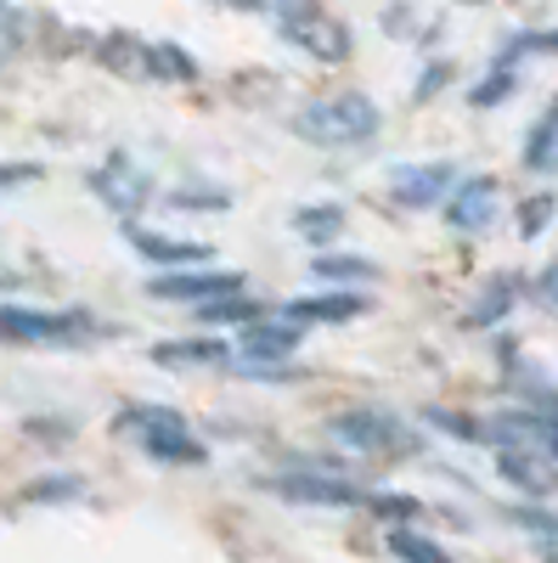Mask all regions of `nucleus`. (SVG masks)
I'll list each match as a JSON object with an SVG mask.
<instances>
[{
    "label": "nucleus",
    "instance_id": "f03ea898",
    "mask_svg": "<svg viewBox=\"0 0 558 563\" xmlns=\"http://www.w3.org/2000/svg\"><path fill=\"white\" fill-rule=\"evenodd\" d=\"M102 339V321L90 310H52V305H23L0 299V344H34V350H68Z\"/></svg>",
    "mask_w": 558,
    "mask_h": 563
},
{
    "label": "nucleus",
    "instance_id": "39448f33",
    "mask_svg": "<svg viewBox=\"0 0 558 563\" xmlns=\"http://www.w3.org/2000/svg\"><path fill=\"white\" fill-rule=\"evenodd\" d=\"M271 496H283L294 507H366L372 490H361L355 479H344L339 467H316V462H299V467H283V474L260 479Z\"/></svg>",
    "mask_w": 558,
    "mask_h": 563
},
{
    "label": "nucleus",
    "instance_id": "f3484780",
    "mask_svg": "<svg viewBox=\"0 0 558 563\" xmlns=\"http://www.w3.org/2000/svg\"><path fill=\"white\" fill-rule=\"evenodd\" d=\"M525 169L530 175H558V97L536 113V124L525 130Z\"/></svg>",
    "mask_w": 558,
    "mask_h": 563
},
{
    "label": "nucleus",
    "instance_id": "423d86ee",
    "mask_svg": "<svg viewBox=\"0 0 558 563\" xmlns=\"http://www.w3.org/2000/svg\"><path fill=\"white\" fill-rule=\"evenodd\" d=\"M85 186H90V198H97L108 214H119V220H135L153 203V169H142L124 147H113L97 169H90Z\"/></svg>",
    "mask_w": 558,
    "mask_h": 563
},
{
    "label": "nucleus",
    "instance_id": "72a5a7b5",
    "mask_svg": "<svg viewBox=\"0 0 558 563\" xmlns=\"http://www.w3.org/2000/svg\"><path fill=\"white\" fill-rule=\"evenodd\" d=\"M451 79H457V68H451L446 57H435L424 74H417V85H412V102H435V97H440V90H446Z\"/></svg>",
    "mask_w": 558,
    "mask_h": 563
},
{
    "label": "nucleus",
    "instance_id": "58836bf2",
    "mask_svg": "<svg viewBox=\"0 0 558 563\" xmlns=\"http://www.w3.org/2000/svg\"><path fill=\"white\" fill-rule=\"evenodd\" d=\"M18 282H23V276H0V288H18Z\"/></svg>",
    "mask_w": 558,
    "mask_h": 563
},
{
    "label": "nucleus",
    "instance_id": "2eb2a0df",
    "mask_svg": "<svg viewBox=\"0 0 558 563\" xmlns=\"http://www.w3.org/2000/svg\"><path fill=\"white\" fill-rule=\"evenodd\" d=\"M514 305H519V276H491L485 288L469 299V310H462V327H502L507 316H514Z\"/></svg>",
    "mask_w": 558,
    "mask_h": 563
},
{
    "label": "nucleus",
    "instance_id": "dca6fc26",
    "mask_svg": "<svg viewBox=\"0 0 558 563\" xmlns=\"http://www.w3.org/2000/svg\"><path fill=\"white\" fill-rule=\"evenodd\" d=\"M147 355H153V366H169V372H180V366H226V361H238V350L220 344V339H164V344H153Z\"/></svg>",
    "mask_w": 558,
    "mask_h": 563
},
{
    "label": "nucleus",
    "instance_id": "4468645a",
    "mask_svg": "<svg viewBox=\"0 0 558 563\" xmlns=\"http://www.w3.org/2000/svg\"><path fill=\"white\" fill-rule=\"evenodd\" d=\"M305 344V327L299 321H249L243 333H238V355H249V361H288L294 350Z\"/></svg>",
    "mask_w": 558,
    "mask_h": 563
},
{
    "label": "nucleus",
    "instance_id": "e433bc0d",
    "mask_svg": "<svg viewBox=\"0 0 558 563\" xmlns=\"http://www.w3.org/2000/svg\"><path fill=\"white\" fill-rule=\"evenodd\" d=\"M220 7H231V12H271L276 0H220Z\"/></svg>",
    "mask_w": 558,
    "mask_h": 563
},
{
    "label": "nucleus",
    "instance_id": "20e7f679",
    "mask_svg": "<svg viewBox=\"0 0 558 563\" xmlns=\"http://www.w3.org/2000/svg\"><path fill=\"white\" fill-rule=\"evenodd\" d=\"M119 429H130L135 445H142V456H153V462H164V467H204V462H209V451L186 434V417H180L175 406L135 400V406H124Z\"/></svg>",
    "mask_w": 558,
    "mask_h": 563
},
{
    "label": "nucleus",
    "instance_id": "bb28decb",
    "mask_svg": "<svg viewBox=\"0 0 558 563\" xmlns=\"http://www.w3.org/2000/svg\"><path fill=\"white\" fill-rule=\"evenodd\" d=\"M265 316V305H254L249 294H220V299H209V305H198V321L204 327H249V321H260Z\"/></svg>",
    "mask_w": 558,
    "mask_h": 563
},
{
    "label": "nucleus",
    "instance_id": "7c9ffc66",
    "mask_svg": "<svg viewBox=\"0 0 558 563\" xmlns=\"http://www.w3.org/2000/svg\"><path fill=\"white\" fill-rule=\"evenodd\" d=\"M507 525H519L530 541H541V536H558V512H552V507H541L536 496H525L519 507H507Z\"/></svg>",
    "mask_w": 558,
    "mask_h": 563
},
{
    "label": "nucleus",
    "instance_id": "c9c22d12",
    "mask_svg": "<svg viewBox=\"0 0 558 563\" xmlns=\"http://www.w3.org/2000/svg\"><path fill=\"white\" fill-rule=\"evenodd\" d=\"M541 299L558 310V265H547V271H541Z\"/></svg>",
    "mask_w": 558,
    "mask_h": 563
},
{
    "label": "nucleus",
    "instance_id": "c85d7f7f",
    "mask_svg": "<svg viewBox=\"0 0 558 563\" xmlns=\"http://www.w3.org/2000/svg\"><path fill=\"white\" fill-rule=\"evenodd\" d=\"M514 220H519V238H525V243H536L541 231L558 220V192H530V198L519 203V214H514Z\"/></svg>",
    "mask_w": 558,
    "mask_h": 563
},
{
    "label": "nucleus",
    "instance_id": "aec40b11",
    "mask_svg": "<svg viewBox=\"0 0 558 563\" xmlns=\"http://www.w3.org/2000/svg\"><path fill=\"white\" fill-rule=\"evenodd\" d=\"M147 79L153 85H193L198 79V57L175 40H147Z\"/></svg>",
    "mask_w": 558,
    "mask_h": 563
},
{
    "label": "nucleus",
    "instance_id": "c756f323",
    "mask_svg": "<svg viewBox=\"0 0 558 563\" xmlns=\"http://www.w3.org/2000/svg\"><path fill=\"white\" fill-rule=\"evenodd\" d=\"M164 203L180 209V214H220V209H231V192H215V186H175Z\"/></svg>",
    "mask_w": 558,
    "mask_h": 563
},
{
    "label": "nucleus",
    "instance_id": "b1692460",
    "mask_svg": "<svg viewBox=\"0 0 558 563\" xmlns=\"http://www.w3.org/2000/svg\"><path fill=\"white\" fill-rule=\"evenodd\" d=\"M530 57H558V23L552 29H519V34H507L496 45V57L491 63H507V68H519Z\"/></svg>",
    "mask_w": 558,
    "mask_h": 563
},
{
    "label": "nucleus",
    "instance_id": "f257e3e1",
    "mask_svg": "<svg viewBox=\"0 0 558 563\" xmlns=\"http://www.w3.org/2000/svg\"><path fill=\"white\" fill-rule=\"evenodd\" d=\"M384 130V113L361 90H339V97H316L294 113V135L310 147H361Z\"/></svg>",
    "mask_w": 558,
    "mask_h": 563
},
{
    "label": "nucleus",
    "instance_id": "9d476101",
    "mask_svg": "<svg viewBox=\"0 0 558 563\" xmlns=\"http://www.w3.org/2000/svg\"><path fill=\"white\" fill-rule=\"evenodd\" d=\"M462 180V169L451 158H429V164H395L390 169V198L401 209H440L451 198V186Z\"/></svg>",
    "mask_w": 558,
    "mask_h": 563
},
{
    "label": "nucleus",
    "instance_id": "f704fd0d",
    "mask_svg": "<svg viewBox=\"0 0 558 563\" xmlns=\"http://www.w3.org/2000/svg\"><path fill=\"white\" fill-rule=\"evenodd\" d=\"M34 180H45V164H34V158H7L0 164V192H18V186H34Z\"/></svg>",
    "mask_w": 558,
    "mask_h": 563
},
{
    "label": "nucleus",
    "instance_id": "4c0bfd02",
    "mask_svg": "<svg viewBox=\"0 0 558 563\" xmlns=\"http://www.w3.org/2000/svg\"><path fill=\"white\" fill-rule=\"evenodd\" d=\"M536 558H541V563H558V536H541V541H536Z\"/></svg>",
    "mask_w": 558,
    "mask_h": 563
},
{
    "label": "nucleus",
    "instance_id": "f8f14e48",
    "mask_svg": "<svg viewBox=\"0 0 558 563\" xmlns=\"http://www.w3.org/2000/svg\"><path fill=\"white\" fill-rule=\"evenodd\" d=\"M124 243L142 254L147 265H164V271H180V265H209L215 249L198 243V238H164V231H147V225H135L124 220Z\"/></svg>",
    "mask_w": 558,
    "mask_h": 563
},
{
    "label": "nucleus",
    "instance_id": "412c9836",
    "mask_svg": "<svg viewBox=\"0 0 558 563\" xmlns=\"http://www.w3.org/2000/svg\"><path fill=\"white\" fill-rule=\"evenodd\" d=\"M85 496H90L85 474H40L18 490V501H29V507H68V501H85Z\"/></svg>",
    "mask_w": 558,
    "mask_h": 563
},
{
    "label": "nucleus",
    "instance_id": "ddd939ff",
    "mask_svg": "<svg viewBox=\"0 0 558 563\" xmlns=\"http://www.w3.org/2000/svg\"><path fill=\"white\" fill-rule=\"evenodd\" d=\"M288 321L299 327H344V321H361L366 316V294H350V288H321V294H305V299H288L283 305Z\"/></svg>",
    "mask_w": 558,
    "mask_h": 563
},
{
    "label": "nucleus",
    "instance_id": "473e14b6",
    "mask_svg": "<svg viewBox=\"0 0 558 563\" xmlns=\"http://www.w3.org/2000/svg\"><path fill=\"white\" fill-rule=\"evenodd\" d=\"M366 507L379 512V519H390V525L417 519V512H424V501H417V496H401V490H372V496H366Z\"/></svg>",
    "mask_w": 558,
    "mask_h": 563
},
{
    "label": "nucleus",
    "instance_id": "4be33fe9",
    "mask_svg": "<svg viewBox=\"0 0 558 563\" xmlns=\"http://www.w3.org/2000/svg\"><path fill=\"white\" fill-rule=\"evenodd\" d=\"M294 231L305 243H316V249H333L339 231H344V209L339 203H299L294 209Z\"/></svg>",
    "mask_w": 558,
    "mask_h": 563
},
{
    "label": "nucleus",
    "instance_id": "cd10ccee",
    "mask_svg": "<svg viewBox=\"0 0 558 563\" xmlns=\"http://www.w3.org/2000/svg\"><path fill=\"white\" fill-rule=\"evenodd\" d=\"M29 45V12L18 0H0V74L18 63V52Z\"/></svg>",
    "mask_w": 558,
    "mask_h": 563
},
{
    "label": "nucleus",
    "instance_id": "6e6552de",
    "mask_svg": "<svg viewBox=\"0 0 558 563\" xmlns=\"http://www.w3.org/2000/svg\"><path fill=\"white\" fill-rule=\"evenodd\" d=\"M220 294H243V271H226V265H180V271H164V276H147V299H164V305H209Z\"/></svg>",
    "mask_w": 558,
    "mask_h": 563
},
{
    "label": "nucleus",
    "instance_id": "2f4dec72",
    "mask_svg": "<svg viewBox=\"0 0 558 563\" xmlns=\"http://www.w3.org/2000/svg\"><path fill=\"white\" fill-rule=\"evenodd\" d=\"M238 378H249V384H299L305 372L299 366H288V361H249V355H238Z\"/></svg>",
    "mask_w": 558,
    "mask_h": 563
},
{
    "label": "nucleus",
    "instance_id": "a878e982",
    "mask_svg": "<svg viewBox=\"0 0 558 563\" xmlns=\"http://www.w3.org/2000/svg\"><path fill=\"white\" fill-rule=\"evenodd\" d=\"M519 68H507V63H491L474 85H469V108H480V113H491V108H502L507 97H519Z\"/></svg>",
    "mask_w": 558,
    "mask_h": 563
},
{
    "label": "nucleus",
    "instance_id": "9b49d317",
    "mask_svg": "<svg viewBox=\"0 0 558 563\" xmlns=\"http://www.w3.org/2000/svg\"><path fill=\"white\" fill-rule=\"evenodd\" d=\"M496 479L502 485H514L519 496H536V501H547L552 490H558V462L541 451V445H496Z\"/></svg>",
    "mask_w": 558,
    "mask_h": 563
},
{
    "label": "nucleus",
    "instance_id": "393cba45",
    "mask_svg": "<svg viewBox=\"0 0 558 563\" xmlns=\"http://www.w3.org/2000/svg\"><path fill=\"white\" fill-rule=\"evenodd\" d=\"M310 276H321L328 288H350V282H372V276H379V265H372L366 254H333V249H321L310 260Z\"/></svg>",
    "mask_w": 558,
    "mask_h": 563
},
{
    "label": "nucleus",
    "instance_id": "1a4fd4ad",
    "mask_svg": "<svg viewBox=\"0 0 558 563\" xmlns=\"http://www.w3.org/2000/svg\"><path fill=\"white\" fill-rule=\"evenodd\" d=\"M496 214H502L496 175H462L451 186V198L440 203V220H446V231H457V238H485V231L496 225Z\"/></svg>",
    "mask_w": 558,
    "mask_h": 563
},
{
    "label": "nucleus",
    "instance_id": "7ed1b4c3",
    "mask_svg": "<svg viewBox=\"0 0 558 563\" xmlns=\"http://www.w3.org/2000/svg\"><path fill=\"white\" fill-rule=\"evenodd\" d=\"M328 434L339 445L361 451V456H390V462L424 451V434H417L412 422L401 411H390V406H350V411L328 417Z\"/></svg>",
    "mask_w": 558,
    "mask_h": 563
},
{
    "label": "nucleus",
    "instance_id": "0eeeda50",
    "mask_svg": "<svg viewBox=\"0 0 558 563\" xmlns=\"http://www.w3.org/2000/svg\"><path fill=\"white\" fill-rule=\"evenodd\" d=\"M271 23H276V34H283L294 52H305V57H316V63H344L350 57V29L339 23V18H328L321 7H299V12H271Z\"/></svg>",
    "mask_w": 558,
    "mask_h": 563
},
{
    "label": "nucleus",
    "instance_id": "6ab92c4d",
    "mask_svg": "<svg viewBox=\"0 0 558 563\" xmlns=\"http://www.w3.org/2000/svg\"><path fill=\"white\" fill-rule=\"evenodd\" d=\"M384 547H390V558H401V563H457L429 530H417L412 519L390 525V530H384Z\"/></svg>",
    "mask_w": 558,
    "mask_h": 563
},
{
    "label": "nucleus",
    "instance_id": "5701e85b",
    "mask_svg": "<svg viewBox=\"0 0 558 563\" xmlns=\"http://www.w3.org/2000/svg\"><path fill=\"white\" fill-rule=\"evenodd\" d=\"M424 422L435 434L457 440V445H491V422L469 417V411H451V406H424Z\"/></svg>",
    "mask_w": 558,
    "mask_h": 563
},
{
    "label": "nucleus",
    "instance_id": "a211bd4d",
    "mask_svg": "<svg viewBox=\"0 0 558 563\" xmlns=\"http://www.w3.org/2000/svg\"><path fill=\"white\" fill-rule=\"evenodd\" d=\"M97 63H108L124 79H147V40L130 34V29H113V34L97 40Z\"/></svg>",
    "mask_w": 558,
    "mask_h": 563
}]
</instances>
